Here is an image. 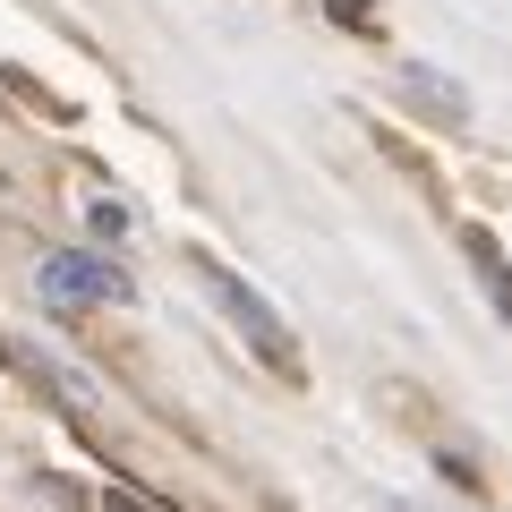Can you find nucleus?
<instances>
[{
  "instance_id": "nucleus-1",
  "label": "nucleus",
  "mask_w": 512,
  "mask_h": 512,
  "mask_svg": "<svg viewBox=\"0 0 512 512\" xmlns=\"http://www.w3.org/2000/svg\"><path fill=\"white\" fill-rule=\"evenodd\" d=\"M197 282L214 291V308L239 325V342H248L256 359L274 367V376H299V342H291V325L265 308V291H256V282H239L231 265H214V256H197Z\"/></svg>"
},
{
  "instance_id": "nucleus-2",
  "label": "nucleus",
  "mask_w": 512,
  "mask_h": 512,
  "mask_svg": "<svg viewBox=\"0 0 512 512\" xmlns=\"http://www.w3.org/2000/svg\"><path fill=\"white\" fill-rule=\"evenodd\" d=\"M35 291L52 299V308H120L128 274H120V265H103V256H86V248H60V256H43Z\"/></svg>"
},
{
  "instance_id": "nucleus-5",
  "label": "nucleus",
  "mask_w": 512,
  "mask_h": 512,
  "mask_svg": "<svg viewBox=\"0 0 512 512\" xmlns=\"http://www.w3.org/2000/svg\"><path fill=\"white\" fill-rule=\"evenodd\" d=\"M333 26H350V35H376V0H325Z\"/></svg>"
},
{
  "instance_id": "nucleus-3",
  "label": "nucleus",
  "mask_w": 512,
  "mask_h": 512,
  "mask_svg": "<svg viewBox=\"0 0 512 512\" xmlns=\"http://www.w3.org/2000/svg\"><path fill=\"white\" fill-rule=\"evenodd\" d=\"M470 265H478V282H487V299L512 316V265L495 256V239H487V231H470Z\"/></svg>"
},
{
  "instance_id": "nucleus-4",
  "label": "nucleus",
  "mask_w": 512,
  "mask_h": 512,
  "mask_svg": "<svg viewBox=\"0 0 512 512\" xmlns=\"http://www.w3.org/2000/svg\"><path fill=\"white\" fill-rule=\"evenodd\" d=\"M86 222H94L103 239H128V205H120V197H94V205H86Z\"/></svg>"
}]
</instances>
